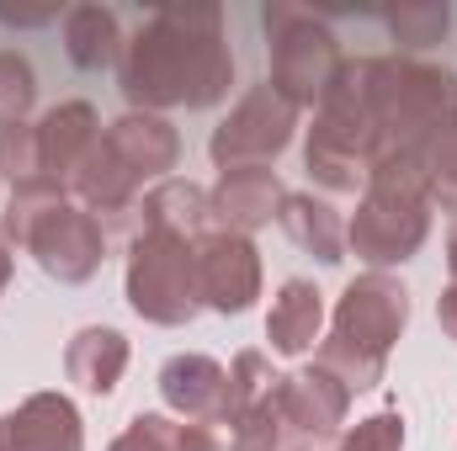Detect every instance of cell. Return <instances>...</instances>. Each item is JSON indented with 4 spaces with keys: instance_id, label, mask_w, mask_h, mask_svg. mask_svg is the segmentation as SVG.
<instances>
[{
    "instance_id": "1",
    "label": "cell",
    "mask_w": 457,
    "mask_h": 451,
    "mask_svg": "<svg viewBox=\"0 0 457 451\" xmlns=\"http://www.w3.org/2000/svg\"><path fill=\"white\" fill-rule=\"evenodd\" d=\"M117 86L133 112L165 107H213L234 86V53L224 43L219 5H165L154 11L133 43H122Z\"/></svg>"
},
{
    "instance_id": "2",
    "label": "cell",
    "mask_w": 457,
    "mask_h": 451,
    "mask_svg": "<svg viewBox=\"0 0 457 451\" xmlns=\"http://www.w3.org/2000/svg\"><path fill=\"white\" fill-rule=\"evenodd\" d=\"M410 324V292L399 276L388 271H367L356 282H345L341 303H336V324L320 345L314 366L330 372L345 393H367L383 382L388 372V350Z\"/></svg>"
},
{
    "instance_id": "3",
    "label": "cell",
    "mask_w": 457,
    "mask_h": 451,
    "mask_svg": "<svg viewBox=\"0 0 457 451\" xmlns=\"http://www.w3.org/2000/svg\"><path fill=\"white\" fill-rule=\"evenodd\" d=\"M431 202L436 192H431L420 154H383L367 176L356 218L345 224V250L367 260L372 271L415 260L431 234Z\"/></svg>"
},
{
    "instance_id": "4",
    "label": "cell",
    "mask_w": 457,
    "mask_h": 451,
    "mask_svg": "<svg viewBox=\"0 0 457 451\" xmlns=\"http://www.w3.org/2000/svg\"><path fill=\"white\" fill-rule=\"evenodd\" d=\"M5 239L21 244L54 282H91L107 260V228L96 224V213H86L80 202H70L59 186L48 181H27L11 186L5 202Z\"/></svg>"
},
{
    "instance_id": "5",
    "label": "cell",
    "mask_w": 457,
    "mask_h": 451,
    "mask_svg": "<svg viewBox=\"0 0 457 451\" xmlns=\"http://www.w3.org/2000/svg\"><path fill=\"white\" fill-rule=\"evenodd\" d=\"M383 160V133L367 102V59H345L336 86L325 91L309 144H303V165L325 192L351 197L356 186H367L372 165Z\"/></svg>"
},
{
    "instance_id": "6",
    "label": "cell",
    "mask_w": 457,
    "mask_h": 451,
    "mask_svg": "<svg viewBox=\"0 0 457 451\" xmlns=\"http://www.w3.org/2000/svg\"><path fill=\"white\" fill-rule=\"evenodd\" d=\"M367 102L383 133V154H420L426 138L457 112V75L420 59H367Z\"/></svg>"
},
{
    "instance_id": "7",
    "label": "cell",
    "mask_w": 457,
    "mask_h": 451,
    "mask_svg": "<svg viewBox=\"0 0 457 451\" xmlns=\"http://www.w3.org/2000/svg\"><path fill=\"white\" fill-rule=\"evenodd\" d=\"M128 308L160 330H181L203 314L197 287V244L176 234H133L128 239Z\"/></svg>"
},
{
    "instance_id": "8",
    "label": "cell",
    "mask_w": 457,
    "mask_h": 451,
    "mask_svg": "<svg viewBox=\"0 0 457 451\" xmlns=\"http://www.w3.org/2000/svg\"><path fill=\"white\" fill-rule=\"evenodd\" d=\"M261 27L271 37V86L303 112V107H320L325 91L336 86L341 75V37L303 5H287V0H271L261 11Z\"/></svg>"
},
{
    "instance_id": "9",
    "label": "cell",
    "mask_w": 457,
    "mask_h": 451,
    "mask_svg": "<svg viewBox=\"0 0 457 451\" xmlns=\"http://www.w3.org/2000/svg\"><path fill=\"white\" fill-rule=\"evenodd\" d=\"M293 127H298V107L271 86H250L239 96V107L213 127L208 138V154L219 170H255V165H271L287 144H293Z\"/></svg>"
},
{
    "instance_id": "10",
    "label": "cell",
    "mask_w": 457,
    "mask_h": 451,
    "mask_svg": "<svg viewBox=\"0 0 457 451\" xmlns=\"http://www.w3.org/2000/svg\"><path fill=\"white\" fill-rule=\"evenodd\" d=\"M266 404H271V414H277L282 447H287V451H320L325 441H336V430L345 425L351 393H345L330 372L303 366V372L271 377Z\"/></svg>"
},
{
    "instance_id": "11",
    "label": "cell",
    "mask_w": 457,
    "mask_h": 451,
    "mask_svg": "<svg viewBox=\"0 0 457 451\" xmlns=\"http://www.w3.org/2000/svg\"><path fill=\"white\" fill-rule=\"evenodd\" d=\"M197 287L203 308L213 314H245L261 298V255L245 234H203L197 239Z\"/></svg>"
},
{
    "instance_id": "12",
    "label": "cell",
    "mask_w": 457,
    "mask_h": 451,
    "mask_svg": "<svg viewBox=\"0 0 457 451\" xmlns=\"http://www.w3.org/2000/svg\"><path fill=\"white\" fill-rule=\"evenodd\" d=\"M160 398L187 425H224L228 414V366L203 350H181L160 366Z\"/></svg>"
},
{
    "instance_id": "13",
    "label": "cell",
    "mask_w": 457,
    "mask_h": 451,
    "mask_svg": "<svg viewBox=\"0 0 457 451\" xmlns=\"http://www.w3.org/2000/svg\"><path fill=\"white\" fill-rule=\"evenodd\" d=\"M96 138H102V117H96L91 102H64V107L43 112L37 117L43 181L59 186V192H70V181H75V170L86 165V154L96 149Z\"/></svg>"
},
{
    "instance_id": "14",
    "label": "cell",
    "mask_w": 457,
    "mask_h": 451,
    "mask_svg": "<svg viewBox=\"0 0 457 451\" xmlns=\"http://www.w3.org/2000/svg\"><path fill=\"white\" fill-rule=\"evenodd\" d=\"M102 144H107V154H112L138 186H144V181H160V176L176 170V160H181V138H176V127H170L165 117H154V112L117 117L112 127L102 133Z\"/></svg>"
},
{
    "instance_id": "15",
    "label": "cell",
    "mask_w": 457,
    "mask_h": 451,
    "mask_svg": "<svg viewBox=\"0 0 457 451\" xmlns=\"http://www.w3.org/2000/svg\"><path fill=\"white\" fill-rule=\"evenodd\" d=\"M282 197H287V192H282L277 170H266V165H255V170H224L219 186L208 192L213 224L224 228V234H245V239L277 218Z\"/></svg>"
},
{
    "instance_id": "16",
    "label": "cell",
    "mask_w": 457,
    "mask_h": 451,
    "mask_svg": "<svg viewBox=\"0 0 457 451\" xmlns=\"http://www.w3.org/2000/svg\"><path fill=\"white\" fill-rule=\"evenodd\" d=\"M5 447L11 451H86L80 409L64 393H32L5 414Z\"/></svg>"
},
{
    "instance_id": "17",
    "label": "cell",
    "mask_w": 457,
    "mask_h": 451,
    "mask_svg": "<svg viewBox=\"0 0 457 451\" xmlns=\"http://www.w3.org/2000/svg\"><path fill=\"white\" fill-rule=\"evenodd\" d=\"M213 228V202L197 181H160L154 192L138 197V234H176L197 244Z\"/></svg>"
},
{
    "instance_id": "18",
    "label": "cell",
    "mask_w": 457,
    "mask_h": 451,
    "mask_svg": "<svg viewBox=\"0 0 457 451\" xmlns=\"http://www.w3.org/2000/svg\"><path fill=\"white\" fill-rule=\"evenodd\" d=\"M320 330H325V292L309 276H287L271 298V314H266L271 350L277 356H303V350H314Z\"/></svg>"
},
{
    "instance_id": "19",
    "label": "cell",
    "mask_w": 457,
    "mask_h": 451,
    "mask_svg": "<svg viewBox=\"0 0 457 451\" xmlns=\"http://www.w3.org/2000/svg\"><path fill=\"white\" fill-rule=\"evenodd\" d=\"M277 224H282V234H287L303 255H314L320 266H341L345 260V224L325 197H314V192H287L282 208H277Z\"/></svg>"
},
{
    "instance_id": "20",
    "label": "cell",
    "mask_w": 457,
    "mask_h": 451,
    "mask_svg": "<svg viewBox=\"0 0 457 451\" xmlns=\"http://www.w3.org/2000/svg\"><path fill=\"white\" fill-rule=\"evenodd\" d=\"M64 372H70V382H80L96 398L117 393V382L128 372V340H122V330H112V324L75 330V340L64 345Z\"/></svg>"
},
{
    "instance_id": "21",
    "label": "cell",
    "mask_w": 457,
    "mask_h": 451,
    "mask_svg": "<svg viewBox=\"0 0 457 451\" xmlns=\"http://www.w3.org/2000/svg\"><path fill=\"white\" fill-rule=\"evenodd\" d=\"M112 451H224L219 425H187L170 414H133Z\"/></svg>"
},
{
    "instance_id": "22",
    "label": "cell",
    "mask_w": 457,
    "mask_h": 451,
    "mask_svg": "<svg viewBox=\"0 0 457 451\" xmlns=\"http://www.w3.org/2000/svg\"><path fill=\"white\" fill-rule=\"evenodd\" d=\"M64 53L75 70H107L122 59V32L107 5H75L64 16Z\"/></svg>"
},
{
    "instance_id": "23",
    "label": "cell",
    "mask_w": 457,
    "mask_h": 451,
    "mask_svg": "<svg viewBox=\"0 0 457 451\" xmlns=\"http://www.w3.org/2000/svg\"><path fill=\"white\" fill-rule=\"evenodd\" d=\"M266 388H271V366H266V356H261V350H239L234 366H228V414H224L219 430H228L234 420H245V414L266 398Z\"/></svg>"
},
{
    "instance_id": "24",
    "label": "cell",
    "mask_w": 457,
    "mask_h": 451,
    "mask_svg": "<svg viewBox=\"0 0 457 451\" xmlns=\"http://www.w3.org/2000/svg\"><path fill=\"white\" fill-rule=\"evenodd\" d=\"M0 176L11 186L43 181V149H37V122H11L0 127Z\"/></svg>"
},
{
    "instance_id": "25",
    "label": "cell",
    "mask_w": 457,
    "mask_h": 451,
    "mask_svg": "<svg viewBox=\"0 0 457 451\" xmlns=\"http://www.w3.org/2000/svg\"><path fill=\"white\" fill-rule=\"evenodd\" d=\"M32 102H37V75H32V64H27L21 53L0 48V127L27 122Z\"/></svg>"
},
{
    "instance_id": "26",
    "label": "cell",
    "mask_w": 457,
    "mask_h": 451,
    "mask_svg": "<svg viewBox=\"0 0 457 451\" xmlns=\"http://www.w3.org/2000/svg\"><path fill=\"white\" fill-rule=\"evenodd\" d=\"M420 165H426V176H431V192H436L447 208H457V112L426 138Z\"/></svg>"
},
{
    "instance_id": "27",
    "label": "cell",
    "mask_w": 457,
    "mask_h": 451,
    "mask_svg": "<svg viewBox=\"0 0 457 451\" xmlns=\"http://www.w3.org/2000/svg\"><path fill=\"white\" fill-rule=\"evenodd\" d=\"M447 5H399V11H388V27H394V37L404 43V48H431V43H442L447 37Z\"/></svg>"
},
{
    "instance_id": "28",
    "label": "cell",
    "mask_w": 457,
    "mask_h": 451,
    "mask_svg": "<svg viewBox=\"0 0 457 451\" xmlns=\"http://www.w3.org/2000/svg\"><path fill=\"white\" fill-rule=\"evenodd\" d=\"M336 451H404V414L399 409H378V414L356 420Z\"/></svg>"
},
{
    "instance_id": "29",
    "label": "cell",
    "mask_w": 457,
    "mask_h": 451,
    "mask_svg": "<svg viewBox=\"0 0 457 451\" xmlns=\"http://www.w3.org/2000/svg\"><path fill=\"white\" fill-rule=\"evenodd\" d=\"M436 319H442V330H447V340L457 345V282L436 298Z\"/></svg>"
},
{
    "instance_id": "30",
    "label": "cell",
    "mask_w": 457,
    "mask_h": 451,
    "mask_svg": "<svg viewBox=\"0 0 457 451\" xmlns=\"http://www.w3.org/2000/svg\"><path fill=\"white\" fill-rule=\"evenodd\" d=\"M11 260H16V244H11L5 228H0V298H5V287H11Z\"/></svg>"
},
{
    "instance_id": "31",
    "label": "cell",
    "mask_w": 457,
    "mask_h": 451,
    "mask_svg": "<svg viewBox=\"0 0 457 451\" xmlns=\"http://www.w3.org/2000/svg\"><path fill=\"white\" fill-rule=\"evenodd\" d=\"M447 266H453V282H457V228L447 234Z\"/></svg>"
},
{
    "instance_id": "32",
    "label": "cell",
    "mask_w": 457,
    "mask_h": 451,
    "mask_svg": "<svg viewBox=\"0 0 457 451\" xmlns=\"http://www.w3.org/2000/svg\"><path fill=\"white\" fill-rule=\"evenodd\" d=\"M0 451H11V447H5V414H0Z\"/></svg>"
}]
</instances>
